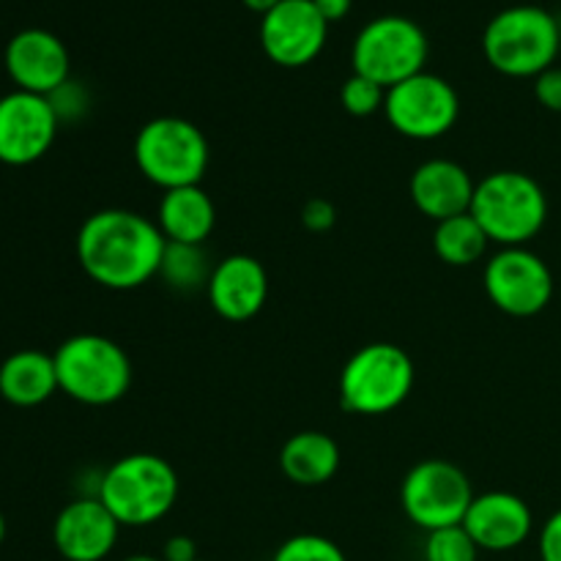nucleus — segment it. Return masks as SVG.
I'll list each match as a JSON object with an SVG mask.
<instances>
[{"instance_id": "1", "label": "nucleus", "mask_w": 561, "mask_h": 561, "mask_svg": "<svg viewBox=\"0 0 561 561\" xmlns=\"http://www.w3.org/2000/svg\"><path fill=\"white\" fill-rule=\"evenodd\" d=\"M164 247L157 222L129 208H104L82 222L77 261L102 288L135 290L159 277Z\"/></svg>"}, {"instance_id": "2", "label": "nucleus", "mask_w": 561, "mask_h": 561, "mask_svg": "<svg viewBox=\"0 0 561 561\" xmlns=\"http://www.w3.org/2000/svg\"><path fill=\"white\" fill-rule=\"evenodd\" d=\"M93 496H99L121 526L142 529L162 520L175 507L179 474L159 455H124L104 471Z\"/></svg>"}, {"instance_id": "3", "label": "nucleus", "mask_w": 561, "mask_h": 561, "mask_svg": "<svg viewBox=\"0 0 561 561\" xmlns=\"http://www.w3.org/2000/svg\"><path fill=\"white\" fill-rule=\"evenodd\" d=\"M561 49L559 16L540 5H510L488 22L482 53L504 77H540L557 66Z\"/></svg>"}, {"instance_id": "4", "label": "nucleus", "mask_w": 561, "mask_h": 561, "mask_svg": "<svg viewBox=\"0 0 561 561\" xmlns=\"http://www.w3.org/2000/svg\"><path fill=\"white\" fill-rule=\"evenodd\" d=\"M471 217L480 222L491 244L526 247L548 219V197L531 175L520 170H496L477 181Z\"/></svg>"}, {"instance_id": "5", "label": "nucleus", "mask_w": 561, "mask_h": 561, "mask_svg": "<svg viewBox=\"0 0 561 561\" xmlns=\"http://www.w3.org/2000/svg\"><path fill=\"white\" fill-rule=\"evenodd\" d=\"M60 392L82 405H113L129 392L131 362L104 334H75L53 354Z\"/></svg>"}, {"instance_id": "6", "label": "nucleus", "mask_w": 561, "mask_h": 561, "mask_svg": "<svg viewBox=\"0 0 561 561\" xmlns=\"http://www.w3.org/2000/svg\"><path fill=\"white\" fill-rule=\"evenodd\" d=\"M135 164L142 179L164 192L195 186L208 170V140L192 121L159 115L137 131Z\"/></svg>"}, {"instance_id": "7", "label": "nucleus", "mask_w": 561, "mask_h": 561, "mask_svg": "<svg viewBox=\"0 0 561 561\" xmlns=\"http://www.w3.org/2000/svg\"><path fill=\"white\" fill-rule=\"evenodd\" d=\"M343 409L362 416H381L405 403L414 389V362L400 345H362L340 373Z\"/></svg>"}, {"instance_id": "8", "label": "nucleus", "mask_w": 561, "mask_h": 561, "mask_svg": "<svg viewBox=\"0 0 561 561\" xmlns=\"http://www.w3.org/2000/svg\"><path fill=\"white\" fill-rule=\"evenodd\" d=\"M427 36L414 20L400 14L376 16L354 38L351 64L356 75L389 88L425 71Z\"/></svg>"}, {"instance_id": "9", "label": "nucleus", "mask_w": 561, "mask_h": 561, "mask_svg": "<svg viewBox=\"0 0 561 561\" xmlns=\"http://www.w3.org/2000/svg\"><path fill=\"white\" fill-rule=\"evenodd\" d=\"M471 502H474V491L466 471L442 458L416 463L400 488L405 518L425 531L460 526Z\"/></svg>"}, {"instance_id": "10", "label": "nucleus", "mask_w": 561, "mask_h": 561, "mask_svg": "<svg viewBox=\"0 0 561 561\" xmlns=\"http://www.w3.org/2000/svg\"><path fill=\"white\" fill-rule=\"evenodd\" d=\"M383 115L409 140H438L458 124L460 96L444 77L420 71L389 88Z\"/></svg>"}, {"instance_id": "11", "label": "nucleus", "mask_w": 561, "mask_h": 561, "mask_svg": "<svg viewBox=\"0 0 561 561\" xmlns=\"http://www.w3.org/2000/svg\"><path fill=\"white\" fill-rule=\"evenodd\" d=\"M485 294L513 318H531L551 305L553 274L529 247H502L485 263Z\"/></svg>"}, {"instance_id": "12", "label": "nucleus", "mask_w": 561, "mask_h": 561, "mask_svg": "<svg viewBox=\"0 0 561 561\" xmlns=\"http://www.w3.org/2000/svg\"><path fill=\"white\" fill-rule=\"evenodd\" d=\"M58 126L47 96L27 91L0 96V162L11 168L38 162L53 148Z\"/></svg>"}, {"instance_id": "13", "label": "nucleus", "mask_w": 561, "mask_h": 561, "mask_svg": "<svg viewBox=\"0 0 561 561\" xmlns=\"http://www.w3.org/2000/svg\"><path fill=\"white\" fill-rule=\"evenodd\" d=\"M329 22L318 14L312 0H283L261 16V47L272 64L301 69L327 47Z\"/></svg>"}, {"instance_id": "14", "label": "nucleus", "mask_w": 561, "mask_h": 561, "mask_svg": "<svg viewBox=\"0 0 561 561\" xmlns=\"http://www.w3.org/2000/svg\"><path fill=\"white\" fill-rule=\"evenodd\" d=\"M5 71L16 91L49 96L58 91L66 80H71L69 49L55 33L44 27H25L14 33L5 44Z\"/></svg>"}, {"instance_id": "15", "label": "nucleus", "mask_w": 561, "mask_h": 561, "mask_svg": "<svg viewBox=\"0 0 561 561\" xmlns=\"http://www.w3.org/2000/svg\"><path fill=\"white\" fill-rule=\"evenodd\" d=\"M118 531L121 524L99 496H82L58 513L53 542L66 561H102L113 553Z\"/></svg>"}, {"instance_id": "16", "label": "nucleus", "mask_w": 561, "mask_h": 561, "mask_svg": "<svg viewBox=\"0 0 561 561\" xmlns=\"http://www.w3.org/2000/svg\"><path fill=\"white\" fill-rule=\"evenodd\" d=\"M463 529L480 551L504 553L515 551L529 540L535 529V515L529 504L507 491H488L474 496L463 518Z\"/></svg>"}, {"instance_id": "17", "label": "nucleus", "mask_w": 561, "mask_h": 561, "mask_svg": "<svg viewBox=\"0 0 561 561\" xmlns=\"http://www.w3.org/2000/svg\"><path fill=\"white\" fill-rule=\"evenodd\" d=\"M206 294L225 321H250L266 305L268 274L257 257L228 255L214 266Z\"/></svg>"}, {"instance_id": "18", "label": "nucleus", "mask_w": 561, "mask_h": 561, "mask_svg": "<svg viewBox=\"0 0 561 561\" xmlns=\"http://www.w3.org/2000/svg\"><path fill=\"white\" fill-rule=\"evenodd\" d=\"M477 181L453 159H427L411 175V201L433 222L471 211Z\"/></svg>"}, {"instance_id": "19", "label": "nucleus", "mask_w": 561, "mask_h": 561, "mask_svg": "<svg viewBox=\"0 0 561 561\" xmlns=\"http://www.w3.org/2000/svg\"><path fill=\"white\" fill-rule=\"evenodd\" d=\"M157 225L173 244H206L217 228V206L201 184L168 190L159 201Z\"/></svg>"}, {"instance_id": "20", "label": "nucleus", "mask_w": 561, "mask_h": 561, "mask_svg": "<svg viewBox=\"0 0 561 561\" xmlns=\"http://www.w3.org/2000/svg\"><path fill=\"white\" fill-rule=\"evenodd\" d=\"M60 392L58 370H55L53 354L25 348L11 354L0 365V398L16 409H33L42 405Z\"/></svg>"}, {"instance_id": "21", "label": "nucleus", "mask_w": 561, "mask_h": 561, "mask_svg": "<svg viewBox=\"0 0 561 561\" xmlns=\"http://www.w3.org/2000/svg\"><path fill=\"white\" fill-rule=\"evenodd\" d=\"M279 469L294 485H327L340 469V447L321 431H301L283 444Z\"/></svg>"}, {"instance_id": "22", "label": "nucleus", "mask_w": 561, "mask_h": 561, "mask_svg": "<svg viewBox=\"0 0 561 561\" xmlns=\"http://www.w3.org/2000/svg\"><path fill=\"white\" fill-rule=\"evenodd\" d=\"M488 244H491V239L471 214L442 219L433 230V250L447 266H474L477 261L485 257Z\"/></svg>"}, {"instance_id": "23", "label": "nucleus", "mask_w": 561, "mask_h": 561, "mask_svg": "<svg viewBox=\"0 0 561 561\" xmlns=\"http://www.w3.org/2000/svg\"><path fill=\"white\" fill-rule=\"evenodd\" d=\"M214 266H208V257L203 247L195 244H173L168 241L162 255V266H159V277L170 285L173 290L190 294V290H206L208 279H211Z\"/></svg>"}, {"instance_id": "24", "label": "nucleus", "mask_w": 561, "mask_h": 561, "mask_svg": "<svg viewBox=\"0 0 561 561\" xmlns=\"http://www.w3.org/2000/svg\"><path fill=\"white\" fill-rule=\"evenodd\" d=\"M480 548L471 540L469 531L460 526H447V529L427 531L425 540V561H477Z\"/></svg>"}, {"instance_id": "25", "label": "nucleus", "mask_w": 561, "mask_h": 561, "mask_svg": "<svg viewBox=\"0 0 561 561\" xmlns=\"http://www.w3.org/2000/svg\"><path fill=\"white\" fill-rule=\"evenodd\" d=\"M340 104H343L345 113L354 115V118H370V115L383 113L387 88L354 71V75L340 85Z\"/></svg>"}, {"instance_id": "26", "label": "nucleus", "mask_w": 561, "mask_h": 561, "mask_svg": "<svg viewBox=\"0 0 561 561\" xmlns=\"http://www.w3.org/2000/svg\"><path fill=\"white\" fill-rule=\"evenodd\" d=\"M272 561H348L343 548L323 535H296L277 548Z\"/></svg>"}, {"instance_id": "27", "label": "nucleus", "mask_w": 561, "mask_h": 561, "mask_svg": "<svg viewBox=\"0 0 561 561\" xmlns=\"http://www.w3.org/2000/svg\"><path fill=\"white\" fill-rule=\"evenodd\" d=\"M47 99H49V104H53V110H55V115H58L60 124H64V121L82 118L88 110L85 88L75 80H66L64 85H60L55 93H49Z\"/></svg>"}, {"instance_id": "28", "label": "nucleus", "mask_w": 561, "mask_h": 561, "mask_svg": "<svg viewBox=\"0 0 561 561\" xmlns=\"http://www.w3.org/2000/svg\"><path fill=\"white\" fill-rule=\"evenodd\" d=\"M535 96L551 113H561V66H551L535 77Z\"/></svg>"}, {"instance_id": "29", "label": "nucleus", "mask_w": 561, "mask_h": 561, "mask_svg": "<svg viewBox=\"0 0 561 561\" xmlns=\"http://www.w3.org/2000/svg\"><path fill=\"white\" fill-rule=\"evenodd\" d=\"M334 219H337V211H334L332 203L323 201V197L307 201L305 208H301V222H305V228L312 230V233H323V230H329L334 225Z\"/></svg>"}, {"instance_id": "30", "label": "nucleus", "mask_w": 561, "mask_h": 561, "mask_svg": "<svg viewBox=\"0 0 561 561\" xmlns=\"http://www.w3.org/2000/svg\"><path fill=\"white\" fill-rule=\"evenodd\" d=\"M540 559L561 561V510L546 520L540 531Z\"/></svg>"}, {"instance_id": "31", "label": "nucleus", "mask_w": 561, "mask_h": 561, "mask_svg": "<svg viewBox=\"0 0 561 561\" xmlns=\"http://www.w3.org/2000/svg\"><path fill=\"white\" fill-rule=\"evenodd\" d=\"M162 559L164 561H195L201 557H197V546H195V540H192V537L175 535V537H170L168 542H164Z\"/></svg>"}, {"instance_id": "32", "label": "nucleus", "mask_w": 561, "mask_h": 561, "mask_svg": "<svg viewBox=\"0 0 561 561\" xmlns=\"http://www.w3.org/2000/svg\"><path fill=\"white\" fill-rule=\"evenodd\" d=\"M318 9V14L323 16V20L332 25V22H340L348 16L351 5H354V0H312Z\"/></svg>"}, {"instance_id": "33", "label": "nucleus", "mask_w": 561, "mask_h": 561, "mask_svg": "<svg viewBox=\"0 0 561 561\" xmlns=\"http://www.w3.org/2000/svg\"><path fill=\"white\" fill-rule=\"evenodd\" d=\"M241 3H244L250 11H255V14L263 16V14H268L272 9H277L283 0H241Z\"/></svg>"}, {"instance_id": "34", "label": "nucleus", "mask_w": 561, "mask_h": 561, "mask_svg": "<svg viewBox=\"0 0 561 561\" xmlns=\"http://www.w3.org/2000/svg\"><path fill=\"white\" fill-rule=\"evenodd\" d=\"M121 561H164V559L148 557V553H135V557H126V559H121Z\"/></svg>"}, {"instance_id": "35", "label": "nucleus", "mask_w": 561, "mask_h": 561, "mask_svg": "<svg viewBox=\"0 0 561 561\" xmlns=\"http://www.w3.org/2000/svg\"><path fill=\"white\" fill-rule=\"evenodd\" d=\"M3 540H5V518L3 513H0V546H3Z\"/></svg>"}, {"instance_id": "36", "label": "nucleus", "mask_w": 561, "mask_h": 561, "mask_svg": "<svg viewBox=\"0 0 561 561\" xmlns=\"http://www.w3.org/2000/svg\"><path fill=\"white\" fill-rule=\"evenodd\" d=\"M195 561H206V559H195Z\"/></svg>"}, {"instance_id": "37", "label": "nucleus", "mask_w": 561, "mask_h": 561, "mask_svg": "<svg viewBox=\"0 0 561 561\" xmlns=\"http://www.w3.org/2000/svg\"><path fill=\"white\" fill-rule=\"evenodd\" d=\"M559 27H561V20H559Z\"/></svg>"}]
</instances>
